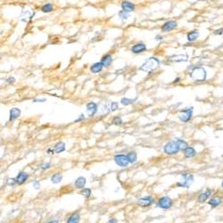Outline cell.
I'll return each mask as SVG.
<instances>
[{
	"label": "cell",
	"mask_w": 223,
	"mask_h": 223,
	"mask_svg": "<svg viewBox=\"0 0 223 223\" xmlns=\"http://www.w3.org/2000/svg\"><path fill=\"white\" fill-rule=\"evenodd\" d=\"M112 62H113V58H112V56H111L109 54L104 56L101 59V62L104 64V66L105 68H108V67L111 65Z\"/></svg>",
	"instance_id": "obj_20"
},
{
	"label": "cell",
	"mask_w": 223,
	"mask_h": 223,
	"mask_svg": "<svg viewBox=\"0 0 223 223\" xmlns=\"http://www.w3.org/2000/svg\"><path fill=\"white\" fill-rule=\"evenodd\" d=\"M198 37H199V32L197 30H192V31L188 32L187 33V36H186L187 40L189 41V42H193V41H195L196 40H197Z\"/></svg>",
	"instance_id": "obj_23"
},
{
	"label": "cell",
	"mask_w": 223,
	"mask_h": 223,
	"mask_svg": "<svg viewBox=\"0 0 223 223\" xmlns=\"http://www.w3.org/2000/svg\"><path fill=\"white\" fill-rule=\"evenodd\" d=\"M129 13H128V12H126L124 10H122V11L119 12V16H120V18L122 19V20H127L128 17H129Z\"/></svg>",
	"instance_id": "obj_30"
},
{
	"label": "cell",
	"mask_w": 223,
	"mask_h": 223,
	"mask_svg": "<svg viewBox=\"0 0 223 223\" xmlns=\"http://www.w3.org/2000/svg\"><path fill=\"white\" fill-rule=\"evenodd\" d=\"M38 101H40V102H41V103H43V102H46V98H42V99L40 98V99H35V100H34V102H38Z\"/></svg>",
	"instance_id": "obj_40"
},
{
	"label": "cell",
	"mask_w": 223,
	"mask_h": 223,
	"mask_svg": "<svg viewBox=\"0 0 223 223\" xmlns=\"http://www.w3.org/2000/svg\"><path fill=\"white\" fill-rule=\"evenodd\" d=\"M221 202H222V199L221 197H212L208 202V204L211 205L212 208H215V207L219 206L221 203Z\"/></svg>",
	"instance_id": "obj_22"
},
{
	"label": "cell",
	"mask_w": 223,
	"mask_h": 223,
	"mask_svg": "<svg viewBox=\"0 0 223 223\" xmlns=\"http://www.w3.org/2000/svg\"><path fill=\"white\" fill-rule=\"evenodd\" d=\"M178 27V22L176 21H168L164 22L162 26V30L163 32L170 31Z\"/></svg>",
	"instance_id": "obj_9"
},
{
	"label": "cell",
	"mask_w": 223,
	"mask_h": 223,
	"mask_svg": "<svg viewBox=\"0 0 223 223\" xmlns=\"http://www.w3.org/2000/svg\"><path fill=\"white\" fill-rule=\"evenodd\" d=\"M80 194H81L82 196H84L85 198H89V197L91 196L92 190H91L90 188H87V187H85V188L81 189V192H80Z\"/></svg>",
	"instance_id": "obj_26"
},
{
	"label": "cell",
	"mask_w": 223,
	"mask_h": 223,
	"mask_svg": "<svg viewBox=\"0 0 223 223\" xmlns=\"http://www.w3.org/2000/svg\"><path fill=\"white\" fill-rule=\"evenodd\" d=\"M135 101V99H129V98H122L121 100V103H122L123 105H129V104H131L133 102Z\"/></svg>",
	"instance_id": "obj_32"
},
{
	"label": "cell",
	"mask_w": 223,
	"mask_h": 223,
	"mask_svg": "<svg viewBox=\"0 0 223 223\" xmlns=\"http://www.w3.org/2000/svg\"><path fill=\"white\" fill-rule=\"evenodd\" d=\"M221 186H222V188H223V182L221 183Z\"/></svg>",
	"instance_id": "obj_44"
},
{
	"label": "cell",
	"mask_w": 223,
	"mask_h": 223,
	"mask_svg": "<svg viewBox=\"0 0 223 223\" xmlns=\"http://www.w3.org/2000/svg\"><path fill=\"white\" fill-rule=\"evenodd\" d=\"M180 151L179 144L177 142V140H171L166 143L163 146V152L164 154L168 155H177L179 152Z\"/></svg>",
	"instance_id": "obj_3"
},
{
	"label": "cell",
	"mask_w": 223,
	"mask_h": 223,
	"mask_svg": "<svg viewBox=\"0 0 223 223\" xmlns=\"http://www.w3.org/2000/svg\"><path fill=\"white\" fill-rule=\"evenodd\" d=\"M53 9H54V7H53L52 4H46L41 7V11L43 13H50L53 11Z\"/></svg>",
	"instance_id": "obj_28"
},
{
	"label": "cell",
	"mask_w": 223,
	"mask_h": 223,
	"mask_svg": "<svg viewBox=\"0 0 223 223\" xmlns=\"http://www.w3.org/2000/svg\"><path fill=\"white\" fill-rule=\"evenodd\" d=\"M159 64L160 61L156 57H150L143 63L142 66L140 67V70L145 72H151L154 70H155L159 66Z\"/></svg>",
	"instance_id": "obj_2"
},
{
	"label": "cell",
	"mask_w": 223,
	"mask_h": 223,
	"mask_svg": "<svg viewBox=\"0 0 223 223\" xmlns=\"http://www.w3.org/2000/svg\"><path fill=\"white\" fill-rule=\"evenodd\" d=\"M207 73L206 71L201 66L195 67L190 72V78L195 81H203L206 80Z\"/></svg>",
	"instance_id": "obj_1"
},
{
	"label": "cell",
	"mask_w": 223,
	"mask_h": 223,
	"mask_svg": "<svg viewBox=\"0 0 223 223\" xmlns=\"http://www.w3.org/2000/svg\"><path fill=\"white\" fill-rule=\"evenodd\" d=\"M107 223H118V220L116 219V218H111Z\"/></svg>",
	"instance_id": "obj_37"
},
{
	"label": "cell",
	"mask_w": 223,
	"mask_h": 223,
	"mask_svg": "<svg viewBox=\"0 0 223 223\" xmlns=\"http://www.w3.org/2000/svg\"><path fill=\"white\" fill-rule=\"evenodd\" d=\"M196 155V151L194 147H191V146H188L185 151H184V156L185 158H192V157H195Z\"/></svg>",
	"instance_id": "obj_17"
},
{
	"label": "cell",
	"mask_w": 223,
	"mask_h": 223,
	"mask_svg": "<svg viewBox=\"0 0 223 223\" xmlns=\"http://www.w3.org/2000/svg\"><path fill=\"white\" fill-rule=\"evenodd\" d=\"M5 183H6V185L9 186H14L17 185V184H16L15 179H14V178H7L6 180H5Z\"/></svg>",
	"instance_id": "obj_29"
},
{
	"label": "cell",
	"mask_w": 223,
	"mask_h": 223,
	"mask_svg": "<svg viewBox=\"0 0 223 223\" xmlns=\"http://www.w3.org/2000/svg\"><path fill=\"white\" fill-rule=\"evenodd\" d=\"M146 50V46L144 43H138L131 47V52L134 54H140Z\"/></svg>",
	"instance_id": "obj_12"
},
{
	"label": "cell",
	"mask_w": 223,
	"mask_h": 223,
	"mask_svg": "<svg viewBox=\"0 0 223 223\" xmlns=\"http://www.w3.org/2000/svg\"><path fill=\"white\" fill-rule=\"evenodd\" d=\"M51 162H44L40 165V169L42 170H46L51 168Z\"/></svg>",
	"instance_id": "obj_33"
},
{
	"label": "cell",
	"mask_w": 223,
	"mask_h": 223,
	"mask_svg": "<svg viewBox=\"0 0 223 223\" xmlns=\"http://www.w3.org/2000/svg\"><path fill=\"white\" fill-rule=\"evenodd\" d=\"M127 156H128V159H129V163H135L138 160V155L135 151H131V152H129L127 154Z\"/></svg>",
	"instance_id": "obj_25"
},
{
	"label": "cell",
	"mask_w": 223,
	"mask_h": 223,
	"mask_svg": "<svg viewBox=\"0 0 223 223\" xmlns=\"http://www.w3.org/2000/svg\"><path fill=\"white\" fill-rule=\"evenodd\" d=\"M62 180V174L60 172L55 173L54 175L51 176V179H50L51 182L53 183V184H58V183L61 182Z\"/></svg>",
	"instance_id": "obj_24"
},
{
	"label": "cell",
	"mask_w": 223,
	"mask_h": 223,
	"mask_svg": "<svg viewBox=\"0 0 223 223\" xmlns=\"http://www.w3.org/2000/svg\"><path fill=\"white\" fill-rule=\"evenodd\" d=\"M110 108H111V111L112 112H114V111H116L119 108V104L117 102H113L111 104V107Z\"/></svg>",
	"instance_id": "obj_34"
},
{
	"label": "cell",
	"mask_w": 223,
	"mask_h": 223,
	"mask_svg": "<svg viewBox=\"0 0 223 223\" xmlns=\"http://www.w3.org/2000/svg\"><path fill=\"white\" fill-rule=\"evenodd\" d=\"M46 223H59L58 221H56V220H54V221H48V222Z\"/></svg>",
	"instance_id": "obj_42"
},
{
	"label": "cell",
	"mask_w": 223,
	"mask_h": 223,
	"mask_svg": "<svg viewBox=\"0 0 223 223\" xmlns=\"http://www.w3.org/2000/svg\"><path fill=\"white\" fill-rule=\"evenodd\" d=\"M212 193V191L211 189H207L205 192L201 193V194L199 195V196H198V203H204V202L211 196Z\"/></svg>",
	"instance_id": "obj_16"
},
{
	"label": "cell",
	"mask_w": 223,
	"mask_h": 223,
	"mask_svg": "<svg viewBox=\"0 0 223 223\" xmlns=\"http://www.w3.org/2000/svg\"><path fill=\"white\" fill-rule=\"evenodd\" d=\"M122 10L128 12V13H131L135 10V5L129 1H123L122 3Z\"/></svg>",
	"instance_id": "obj_15"
},
{
	"label": "cell",
	"mask_w": 223,
	"mask_h": 223,
	"mask_svg": "<svg viewBox=\"0 0 223 223\" xmlns=\"http://www.w3.org/2000/svg\"><path fill=\"white\" fill-rule=\"evenodd\" d=\"M103 67H104V64L102 63L101 62H96V63L91 65L90 71H91L92 73H98L103 70Z\"/></svg>",
	"instance_id": "obj_19"
},
{
	"label": "cell",
	"mask_w": 223,
	"mask_h": 223,
	"mask_svg": "<svg viewBox=\"0 0 223 223\" xmlns=\"http://www.w3.org/2000/svg\"><path fill=\"white\" fill-rule=\"evenodd\" d=\"M112 123H113V125H122V118L119 117V116L114 117V118L113 119V121H112Z\"/></svg>",
	"instance_id": "obj_31"
},
{
	"label": "cell",
	"mask_w": 223,
	"mask_h": 223,
	"mask_svg": "<svg viewBox=\"0 0 223 223\" xmlns=\"http://www.w3.org/2000/svg\"><path fill=\"white\" fill-rule=\"evenodd\" d=\"M113 161H114V162L119 167H121V168H126L129 164V159H128L127 155H123V154H119V155H114Z\"/></svg>",
	"instance_id": "obj_6"
},
{
	"label": "cell",
	"mask_w": 223,
	"mask_h": 223,
	"mask_svg": "<svg viewBox=\"0 0 223 223\" xmlns=\"http://www.w3.org/2000/svg\"><path fill=\"white\" fill-rule=\"evenodd\" d=\"M29 177H30V175H29L27 172H25V171H20V172L18 173V175L16 176V178H15L16 184H17L18 186L23 185L24 183L29 180Z\"/></svg>",
	"instance_id": "obj_10"
},
{
	"label": "cell",
	"mask_w": 223,
	"mask_h": 223,
	"mask_svg": "<svg viewBox=\"0 0 223 223\" xmlns=\"http://www.w3.org/2000/svg\"><path fill=\"white\" fill-rule=\"evenodd\" d=\"M20 115H21V110L19 108L14 107V108H13V109L10 110V117H9V120H10L11 122H13V121L16 120Z\"/></svg>",
	"instance_id": "obj_18"
},
{
	"label": "cell",
	"mask_w": 223,
	"mask_h": 223,
	"mask_svg": "<svg viewBox=\"0 0 223 223\" xmlns=\"http://www.w3.org/2000/svg\"><path fill=\"white\" fill-rule=\"evenodd\" d=\"M81 214L79 212H72L67 219L66 223H80Z\"/></svg>",
	"instance_id": "obj_14"
},
{
	"label": "cell",
	"mask_w": 223,
	"mask_h": 223,
	"mask_svg": "<svg viewBox=\"0 0 223 223\" xmlns=\"http://www.w3.org/2000/svg\"><path fill=\"white\" fill-rule=\"evenodd\" d=\"M192 116H193V107H190L180 111V114L179 115V118L181 122H188L192 119Z\"/></svg>",
	"instance_id": "obj_7"
},
{
	"label": "cell",
	"mask_w": 223,
	"mask_h": 223,
	"mask_svg": "<svg viewBox=\"0 0 223 223\" xmlns=\"http://www.w3.org/2000/svg\"><path fill=\"white\" fill-rule=\"evenodd\" d=\"M173 201L169 196H162L157 201V206L162 210H169L172 207Z\"/></svg>",
	"instance_id": "obj_4"
},
{
	"label": "cell",
	"mask_w": 223,
	"mask_h": 223,
	"mask_svg": "<svg viewBox=\"0 0 223 223\" xmlns=\"http://www.w3.org/2000/svg\"><path fill=\"white\" fill-rule=\"evenodd\" d=\"M86 184H87V180H86V178L81 176V177H79V178L76 179V180H75V182H74V186H75V187H76L77 189H83V188H85Z\"/></svg>",
	"instance_id": "obj_13"
},
{
	"label": "cell",
	"mask_w": 223,
	"mask_h": 223,
	"mask_svg": "<svg viewBox=\"0 0 223 223\" xmlns=\"http://www.w3.org/2000/svg\"><path fill=\"white\" fill-rule=\"evenodd\" d=\"M6 81L8 82V83H14V81H15V79L14 78H13V77H10V78H8Z\"/></svg>",
	"instance_id": "obj_39"
},
{
	"label": "cell",
	"mask_w": 223,
	"mask_h": 223,
	"mask_svg": "<svg viewBox=\"0 0 223 223\" xmlns=\"http://www.w3.org/2000/svg\"><path fill=\"white\" fill-rule=\"evenodd\" d=\"M157 40H162V36L161 37L160 36H157Z\"/></svg>",
	"instance_id": "obj_43"
},
{
	"label": "cell",
	"mask_w": 223,
	"mask_h": 223,
	"mask_svg": "<svg viewBox=\"0 0 223 223\" xmlns=\"http://www.w3.org/2000/svg\"><path fill=\"white\" fill-rule=\"evenodd\" d=\"M83 120H85V117H84V115L83 114H81L80 115V117L77 119V120H75L74 122H81V121H83Z\"/></svg>",
	"instance_id": "obj_38"
},
{
	"label": "cell",
	"mask_w": 223,
	"mask_h": 223,
	"mask_svg": "<svg viewBox=\"0 0 223 223\" xmlns=\"http://www.w3.org/2000/svg\"><path fill=\"white\" fill-rule=\"evenodd\" d=\"M97 112V104L94 102H90L87 104V113L89 116H94Z\"/></svg>",
	"instance_id": "obj_11"
},
{
	"label": "cell",
	"mask_w": 223,
	"mask_h": 223,
	"mask_svg": "<svg viewBox=\"0 0 223 223\" xmlns=\"http://www.w3.org/2000/svg\"><path fill=\"white\" fill-rule=\"evenodd\" d=\"M65 148H66V146H65V144L64 143L58 142L55 145V147L53 149H54L55 154H61V153L65 151Z\"/></svg>",
	"instance_id": "obj_21"
},
{
	"label": "cell",
	"mask_w": 223,
	"mask_h": 223,
	"mask_svg": "<svg viewBox=\"0 0 223 223\" xmlns=\"http://www.w3.org/2000/svg\"><path fill=\"white\" fill-rule=\"evenodd\" d=\"M33 187H34L35 189H39V188L40 187V181L34 180V181H33Z\"/></svg>",
	"instance_id": "obj_35"
},
{
	"label": "cell",
	"mask_w": 223,
	"mask_h": 223,
	"mask_svg": "<svg viewBox=\"0 0 223 223\" xmlns=\"http://www.w3.org/2000/svg\"><path fill=\"white\" fill-rule=\"evenodd\" d=\"M155 203V197L152 196H145L142 198H139L137 202V203L141 207H149Z\"/></svg>",
	"instance_id": "obj_8"
},
{
	"label": "cell",
	"mask_w": 223,
	"mask_h": 223,
	"mask_svg": "<svg viewBox=\"0 0 223 223\" xmlns=\"http://www.w3.org/2000/svg\"><path fill=\"white\" fill-rule=\"evenodd\" d=\"M177 140V142L179 144V146H180V151H185L187 147H188V144L186 142L185 140H183V139H176Z\"/></svg>",
	"instance_id": "obj_27"
},
{
	"label": "cell",
	"mask_w": 223,
	"mask_h": 223,
	"mask_svg": "<svg viewBox=\"0 0 223 223\" xmlns=\"http://www.w3.org/2000/svg\"><path fill=\"white\" fill-rule=\"evenodd\" d=\"M180 81V77H178V78H176V79H175V81H173V83H177V82H179Z\"/></svg>",
	"instance_id": "obj_41"
},
{
	"label": "cell",
	"mask_w": 223,
	"mask_h": 223,
	"mask_svg": "<svg viewBox=\"0 0 223 223\" xmlns=\"http://www.w3.org/2000/svg\"><path fill=\"white\" fill-rule=\"evenodd\" d=\"M214 34H215V35H218V36H220V35H222V34H223V28H221V29H218V30H214Z\"/></svg>",
	"instance_id": "obj_36"
},
{
	"label": "cell",
	"mask_w": 223,
	"mask_h": 223,
	"mask_svg": "<svg viewBox=\"0 0 223 223\" xmlns=\"http://www.w3.org/2000/svg\"><path fill=\"white\" fill-rule=\"evenodd\" d=\"M182 179L181 182L177 183V186L189 188L191 184L194 182V176L191 173H182Z\"/></svg>",
	"instance_id": "obj_5"
}]
</instances>
